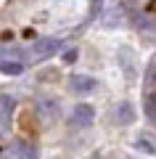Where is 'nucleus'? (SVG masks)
I'll use <instances>...</instances> for the list:
<instances>
[{"label":"nucleus","instance_id":"obj_1","mask_svg":"<svg viewBox=\"0 0 156 159\" xmlns=\"http://www.w3.org/2000/svg\"><path fill=\"white\" fill-rule=\"evenodd\" d=\"M74 82H77V88H82V90H87V88H93V82H90V80H85V77H77Z\"/></svg>","mask_w":156,"mask_h":159}]
</instances>
